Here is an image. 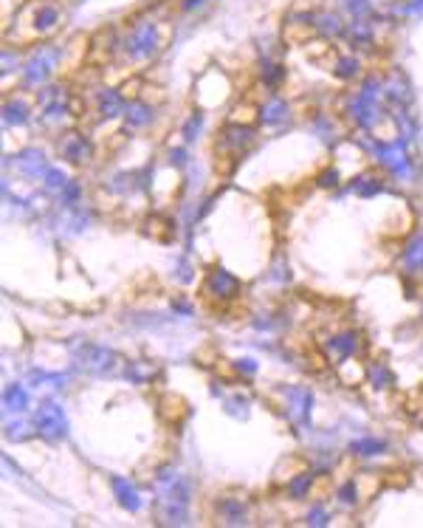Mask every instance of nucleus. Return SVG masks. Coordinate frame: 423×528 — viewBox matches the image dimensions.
I'll return each instance as SVG.
<instances>
[{
	"label": "nucleus",
	"mask_w": 423,
	"mask_h": 528,
	"mask_svg": "<svg viewBox=\"0 0 423 528\" xmlns=\"http://www.w3.org/2000/svg\"><path fill=\"white\" fill-rule=\"evenodd\" d=\"M407 268L410 271H415V268H423V238H418V241H412L410 243V249H407Z\"/></svg>",
	"instance_id": "1"
}]
</instances>
